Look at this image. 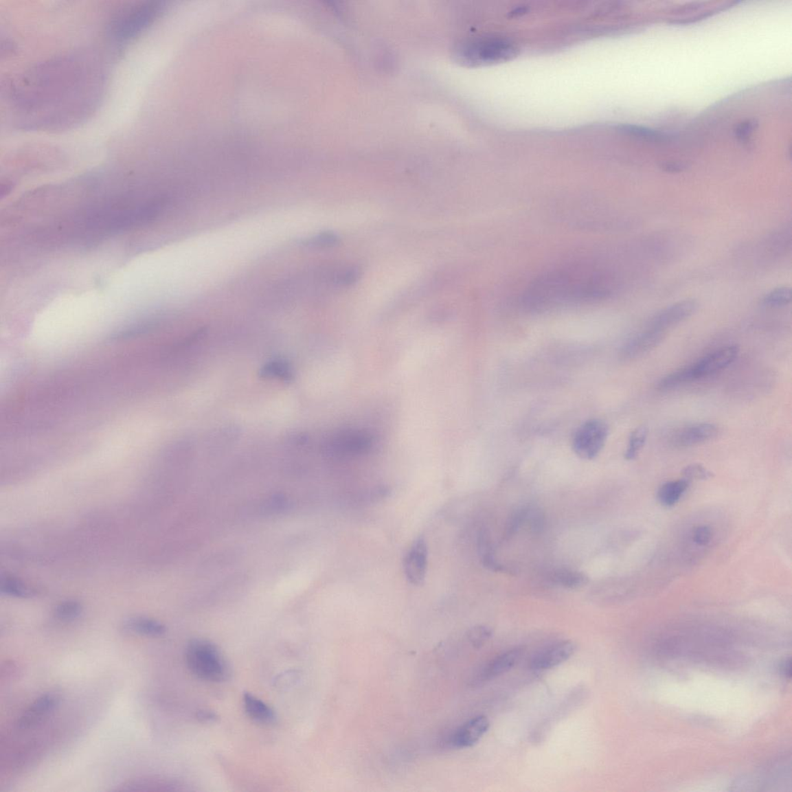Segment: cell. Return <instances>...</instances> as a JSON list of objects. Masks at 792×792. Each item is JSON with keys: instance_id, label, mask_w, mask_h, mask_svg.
<instances>
[{"instance_id": "1f68e13d", "label": "cell", "mask_w": 792, "mask_h": 792, "mask_svg": "<svg viewBox=\"0 0 792 792\" xmlns=\"http://www.w3.org/2000/svg\"><path fill=\"white\" fill-rule=\"evenodd\" d=\"M22 672V668L17 662L13 660H7L2 663L1 666V681H11L19 678Z\"/></svg>"}, {"instance_id": "4dcf8cb0", "label": "cell", "mask_w": 792, "mask_h": 792, "mask_svg": "<svg viewBox=\"0 0 792 792\" xmlns=\"http://www.w3.org/2000/svg\"><path fill=\"white\" fill-rule=\"evenodd\" d=\"M683 474L685 478L690 482L691 480H708V479L713 477V473L705 468L703 465L699 464H693L686 466Z\"/></svg>"}, {"instance_id": "d6986e66", "label": "cell", "mask_w": 792, "mask_h": 792, "mask_svg": "<svg viewBox=\"0 0 792 792\" xmlns=\"http://www.w3.org/2000/svg\"><path fill=\"white\" fill-rule=\"evenodd\" d=\"M126 630L139 635L159 637L166 632L165 626L151 618H136L128 620L125 624Z\"/></svg>"}, {"instance_id": "603a6c76", "label": "cell", "mask_w": 792, "mask_h": 792, "mask_svg": "<svg viewBox=\"0 0 792 792\" xmlns=\"http://www.w3.org/2000/svg\"><path fill=\"white\" fill-rule=\"evenodd\" d=\"M648 435V429L646 426L637 427L631 433L628 448L624 454L626 460H632L637 457L646 443Z\"/></svg>"}, {"instance_id": "8992f818", "label": "cell", "mask_w": 792, "mask_h": 792, "mask_svg": "<svg viewBox=\"0 0 792 792\" xmlns=\"http://www.w3.org/2000/svg\"><path fill=\"white\" fill-rule=\"evenodd\" d=\"M609 433V427L602 420L592 419L583 422L573 438L574 453L582 459H594L602 451Z\"/></svg>"}, {"instance_id": "9c48e42d", "label": "cell", "mask_w": 792, "mask_h": 792, "mask_svg": "<svg viewBox=\"0 0 792 792\" xmlns=\"http://www.w3.org/2000/svg\"><path fill=\"white\" fill-rule=\"evenodd\" d=\"M738 346H728L704 356L701 360L690 365L693 380L709 377L722 371L738 358Z\"/></svg>"}, {"instance_id": "7402d4cb", "label": "cell", "mask_w": 792, "mask_h": 792, "mask_svg": "<svg viewBox=\"0 0 792 792\" xmlns=\"http://www.w3.org/2000/svg\"><path fill=\"white\" fill-rule=\"evenodd\" d=\"M1 591L8 596L17 598L32 597L34 591L26 585L13 576H4L1 579Z\"/></svg>"}, {"instance_id": "f1b7e54d", "label": "cell", "mask_w": 792, "mask_h": 792, "mask_svg": "<svg viewBox=\"0 0 792 792\" xmlns=\"http://www.w3.org/2000/svg\"><path fill=\"white\" fill-rule=\"evenodd\" d=\"M527 509L528 506L519 508L508 518L506 529V536L508 539L515 535L520 528L525 525Z\"/></svg>"}, {"instance_id": "3957f363", "label": "cell", "mask_w": 792, "mask_h": 792, "mask_svg": "<svg viewBox=\"0 0 792 792\" xmlns=\"http://www.w3.org/2000/svg\"><path fill=\"white\" fill-rule=\"evenodd\" d=\"M162 8L155 1H139L121 8L109 23L110 38L120 46L128 44L152 25Z\"/></svg>"}, {"instance_id": "7a4b0ae2", "label": "cell", "mask_w": 792, "mask_h": 792, "mask_svg": "<svg viewBox=\"0 0 792 792\" xmlns=\"http://www.w3.org/2000/svg\"><path fill=\"white\" fill-rule=\"evenodd\" d=\"M615 288L611 276L598 267L575 265L557 268L534 280L521 295L530 310L597 302L609 297Z\"/></svg>"}, {"instance_id": "7c38bea8", "label": "cell", "mask_w": 792, "mask_h": 792, "mask_svg": "<svg viewBox=\"0 0 792 792\" xmlns=\"http://www.w3.org/2000/svg\"><path fill=\"white\" fill-rule=\"evenodd\" d=\"M576 650L575 644L570 641H563L552 644L549 648L538 653L531 661L534 670H545L555 668L567 661Z\"/></svg>"}, {"instance_id": "30bf717a", "label": "cell", "mask_w": 792, "mask_h": 792, "mask_svg": "<svg viewBox=\"0 0 792 792\" xmlns=\"http://www.w3.org/2000/svg\"><path fill=\"white\" fill-rule=\"evenodd\" d=\"M60 701L57 692H47L36 699L18 720L17 726L27 730L38 726L56 710Z\"/></svg>"}, {"instance_id": "e0dca14e", "label": "cell", "mask_w": 792, "mask_h": 792, "mask_svg": "<svg viewBox=\"0 0 792 792\" xmlns=\"http://www.w3.org/2000/svg\"><path fill=\"white\" fill-rule=\"evenodd\" d=\"M243 703L245 710L251 720L261 724H271L275 722L274 710L251 693H244Z\"/></svg>"}, {"instance_id": "ffe728a7", "label": "cell", "mask_w": 792, "mask_h": 792, "mask_svg": "<svg viewBox=\"0 0 792 792\" xmlns=\"http://www.w3.org/2000/svg\"><path fill=\"white\" fill-rule=\"evenodd\" d=\"M260 376L266 379H279L285 383H291L294 378L292 366L285 360L275 359L263 365L260 372Z\"/></svg>"}, {"instance_id": "83f0119b", "label": "cell", "mask_w": 792, "mask_h": 792, "mask_svg": "<svg viewBox=\"0 0 792 792\" xmlns=\"http://www.w3.org/2000/svg\"><path fill=\"white\" fill-rule=\"evenodd\" d=\"M493 631L488 626L477 625L468 632V640L475 648H481L493 637Z\"/></svg>"}, {"instance_id": "ba28073f", "label": "cell", "mask_w": 792, "mask_h": 792, "mask_svg": "<svg viewBox=\"0 0 792 792\" xmlns=\"http://www.w3.org/2000/svg\"><path fill=\"white\" fill-rule=\"evenodd\" d=\"M699 303L697 300L687 299L675 303L668 308L661 310L649 321L648 328L666 332L690 317L697 311Z\"/></svg>"}, {"instance_id": "277c9868", "label": "cell", "mask_w": 792, "mask_h": 792, "mask_svg": "<svg viewBox=\"0 0 792 792\" xmlns=\"http://www.w3.org/2000/svg\"><path fill=\"white\" fill-rule=\"evenodd\" d=\"M185 658L190 671L200 679L220 683L230 677L228 661L218 646L210 641L200 638L190 641Z\"/></svg>"}, {"instance_id": "d4e9b609", "label": "cell", "mask_w": 792, "mask_h": 792, "mask_svg": "<svg viewBox=\"0 0 792 792\" xmlns=\"http://www.w3.org/2000/svg\"><path fill=\"white\" fill-rule=\"evenodd\" d=\"M620 130L632 135V136L648 141H653V142H662V141H666L669 139L668 135L665 133L640 126L624 125L620 127Z\"/></svg>"}, {"instance_id": "8fae6325", "label": "cell", "mask_w": 792, "mask_h": 792, "mask_svg": "<svg viewBox=\"0 0 792 792\" xmlns=\"http://www.w3.org/2000/svg\"><path fill=\"white\" fill-rule=\"evenodd\" d=\"M719 433V428L713 423H695L678 429L670 438V444L677 448L697 446L713 440Z\"/></svg>"}, {"instance_id": "8d00e7d4", "label": "cell", "mask_w": 792, "mask_h": 792, "mask_svg": "<svg viewBox=\"0 0 792 792\" xmlns=\"http://www.w3.org/2000/svg\"><path fill=\"white\" fill-rule=\"evenodd\" d=\"M780 672L784 675L785 678L791 677V661L790 659H785L780 666Z\"/></svg>"}, {"instance_id": "ac0fdd59", "label": "cell", "mask_w": 792, "mask_h": 792, "mask_svg": "<svg viewBox=\"0 0 792 792\" xmlns=\"http://www.w3.org/2000/svg\"><path fill=\"white\" fill-rule=\"evenodd\" d=\"M690 482L684 478L663 484L658 490V499L661 504L666 507L677 505L689 488Z\"/></svg>"}, {"instance_id": "2e32d148", "label": "cell", "mask_w": 792, "mask_h": 792, "mask_svg": "<svg viewBox=\"0 0 792 792\" xmlns=\"http://www.w3.org/2000/svg\"><path fill=\"white\" fill-rule=\"evenodd\" d=\"M175 784L170 780L157 777H139L122 784L115 791H161L174 790Z\"/></svg>"}, {"instance_id": "52a82bcc", "label": "cell", "mask_w": 792, "mask_h": 792, "mask_svg": "<svg viewBox=\"0 0 792 792\" xmlns=\"http://www.w3.org/2000/svg\"><path fill=\"white\" fill-rule=\"evenodd\" d=\"M428 566V545L425 536L417 537L403 558V570L411 585L420 587L425 583Z\"/></svg>"}, {"instance_id": "836d02e7", "label": "cell", "mask_w": 792, "mask_h": 792, "mask_svg": "<svg viewBox=\"0 0 792 792\" xmlns=\"http://www.w3.org/2000/svg\"><path fill=\"white\" fill-rule=\"evenodd\" d=\"M758 125L757 121L755 120H746L741 122L740 124L735 128L734 134L736 137L745 142V141L751 137L753 132L756 130Z\"/></svg>"}, {"instance_id": "6da1fadb", "label": "cell", "mask_w": 792, "mask_h": 792, "mask_svg": "<svg viewBox=\"0 0 792 792\" xmlns=\"http://www.w3.org/2000/svg\"><path fill=\"white\" fill-rule=\"evenodd\" d=\"M79 57L71 56L48 61L34 67L14 86L12 94L16 106L30 116L38 114L41 125L69 124L80 113H84L93 105L92 91H98L102 77L92 79L89 64Z\"/></svg>"}, {"instance_id": "d590c367", "label": "cell", "mask_w": 792, "mask_h": 792, "mask_svg": "<svg viewBox=\"0 0 792 792\" xmlns=\"http://www.w3.org/2000/svg\"><path fill=\"white\" fill-rule=\"evenodd\" d=\"M198 716V719L201 722H212L217 719V716L216 714L207 710H201L199 712L198 716Z\"/></svg>"}, {"instance_id": "d6a6232c", "label": "cell", "mask_w": 792, "mask_h": 792, "mask_svg": "<svg viewBox=\"0 0 792 792\" xmlns=\"http://www.w3.org/2000/svg\"><path fill=\"white\" fill-rule=\"evenodd\" d=\"M713 538V532L708 525H699L696 528L692 534V541L699 546L708 545Z\"/></svg>"}, {"instance_id": "4fadbf2b", "label": "cell", "mask_w": 792, "mask_h": 792, "mask_svg": "<svg viewBox=\"0 0 792 792\" xmlns=\"http://www.w3.org/2000/svg\"><path fill=\"white\" fill-rule=\"evenodd\" d=\"M490 721L487 716H477L459 727L451 736V745L462 749L471 747L488 732Z\"/></svg>"}, {"instance_id": "44dd1931", "label": "cell", "mask_w": 792, "mask_h": 792, "mask_svg": "<svg viewBox=\"0 0 792 792\" xmlns=\"http://www.w3.org/2000/svg\"><path fill=\"white\" fill-rule=\"evenodd\" d=\"M551 580L563 587L577 589L587 585V577L580 572L569 569H558L552 573Z\"/></svg>"}, {"instance_id": "e575fe53", "label": "cell", "mask_w": 792, "mask_h": 792, "mask_svg": "<svg viewBox=\"0 0 792 792\" xmlns=\"http://www.w3.org/2000/svg\"><path fill=\"white\" fill-rule=\"evenodd\" d=\"M661 168L668 173H680L687 168V166L683 163L667 162L661 164Z\"/></svg>"}, {"instance_id": "cb8c5ba5", "label": "cell", "mask_w": 792, "mask_h": 792, "mask_svg": "<svg viewBox=\"0 0 792 792\" xmlns=\"http://www.w3.org/2000/svg\"><path fill=\"white\" fill-rule=\"evenodd\" d=\"M791 291L789 287H778L767 293L761 304L767 308H780L790 304Z\"/></svg>"}, {"instance_id": "484cf974", "label": "cell", "mask_w": 792, "mask_h": 792, "mask_svg": "<svg viewBox=\"0 0 792 792\" xmlns=\"http://www.w3.org/2000/svg\"><path fill=\"white\" fill-rule=\"evenodd\" d=\"M525 525L532 533L536 534V535L542 533L545 525V515L542 509L530 506H528Z\"/></svg>"}, {"instance_id": "5bb4252c", "label": "cell", "mask_w": 792, "mask_h": 792, "mask_svg": "<svg viewBox=\"0 0 792 792\" xmlns=\"http://www.w3.org/2000/svg\"><path fill=\"white\" fill-rule=\"evenodd\" d=\"M666 335L663 331L648 328L626 343L622 351L623 358L633 359L641 357L659 346Z\"/></svg>"}, {"instance_id": "4316f807", "label": "cell", "mask_w": 792, "mask_h": 792, "mask_svg": "<svg viewBox=\"0 0 792 792\" xmlns=\"http://www.w3.org/2000/svg\"><path fill=\"white\" fill-rule=\"evenodd\" d=\"M82 611V607L77 601L67 600L57 607L55 615L60 621L69 622L78 618Z\"/></svg>"}, {"instance_id": "5b68a950", "label": "cell", "mask_w": 792, "mask_h": 792, "mask_svg": "<svg viewBox=\"0 0 792 792\" xmlns=\"http://www.w3.org/2000/svg\"><path fill=\"white\" fill-rule=\"evenodd\" d=\"M519 47L511 40L502 38H484L466 43L458 50L462 63L471 66L506 63L517 57Z\"/></svg>"}, {"instance_id": "f546056e", "label": "cell", "mask_w": 792, "mask_h": 792, "mask_svg": "<svg viewBox=\"0 0 792 792\" xmlns=\"http://www.w3.org/2000/svg\"><path fill=\"white\" fill-rule=\"evenodd\" d=\"M339 242V238L334 233L324 232L308 239L304 244L312 248H330L335 247Z\"/></svg>"}, {"instance_id": "9a60e30c", "label": "cell", "mask_w": 792, "mask_h": 792, "mask_svg": "<svg viewBox=\"0 0 792 792\" xmlns=\"http://www.w3.org/2000/svg\"><path fill=\"white\" fill-rule=\"evenodd\" d=\"M523 655V649L517 648L507 650L491 660L482 669L477 677V683L493 679L506 673L517 664Z\"/></svg>"}]
</instances>
